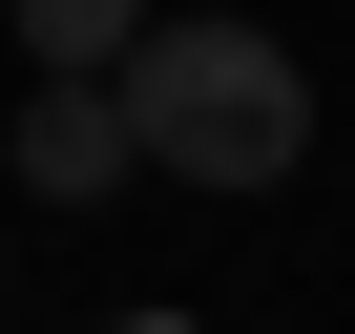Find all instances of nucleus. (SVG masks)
Masks as SVG:
<instances>
[{
	"mask_svg": "<svg viewBox=\"0 0 355 334\" xmlns=\"http://www.w3.org/2000/svg\"><path fill=\"white\" fill-rule=\"evenodd\" d=\"M105 105H125V167L146 188H293L313 167V63L272 21H125Z\"/></svg>",
	"mask_w": 355,
	"mask_h": 334,
	"instance_id": "f257e3e1",
	"label": "nucleus"
},
{
	"mask_svg": "<svg viewBox=\"0 0 355 334\" xmlns=\"http://www.w3.org/2000/svg\"><path fill=\"white\" fill-rule=\"evenodd\" d=\"M21 188H63V209L146 188V167H125V105H105V63H42V84H21Z\"/></svg>",
	"mask_w": 355,
	"mask_h": 334,
	"instance_id": "f03ea898",
	"label": "nucleus"
},
{
	"mask_svg": "<svg viewBox=\"0 0 355 334\" xmlns=\"http://www.w3.org/2000/svg\"><path fill=\"white\" fill-rule=\"evenodd\" d=\"M0 21H21V63H125L146 0H0Z\"/></svg>",
	"mask_w": 355,
	"mask_h": 334,
	"instance_id": "7ed1b4c3",
	"label": "nucleus"
},
{
	"mask_svg": "<svg viewBox=\"0 0 355 334\" xmlns=\"http://www.w3.org/2000/svg\"><path fill=\"white\" fill-rule=\"evenodd\" d=\"M146 334H189V313H146Z\"/></svg>",
	"mask_w": 355,
	"mask_h": 334,
	"instance_id": "20e7f679",
	"label": "nucleus"
}]
</instances>
